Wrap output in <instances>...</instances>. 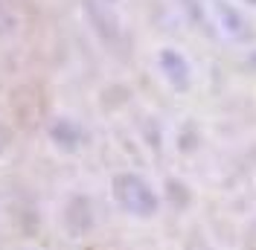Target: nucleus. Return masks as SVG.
<instances>
[{"label":"nucleus","mask_w":256,"mask_h":250,"mask_svg":"<svg viewBox=\"0 0 256 250\" xmlns=\"http://www.w3.org/2000/svg\"><path fill=\"white\" fill-rule=\"evenodd\" d=\"M111 192H114V201L120 204V210H126L128 216H134V218H152L160 210L158 192L152 189V184L146 180L143 174L120 172L114 178Z\"/></svg>","instance_id":"f257e3e1"},{"label":"nucleus","mask_w":256,"mask_h":250,"mask_svg":"<svg viewBox=\"0 0 256 250\" xmlns=\"http://www.w3.org/2000/svg\"><path fill=\"white\" fill-rule=\"evenodd\" d=\"M158 67H160V73H163V78H166L175 90H190L192 67H190V62H186L178 50H172V47L160 50V52H158Z\"/></svg>","instance_id":"f03ea898"},{"label":"nucleus","mask_w":256,"mask_h":250,"mask_svg":"<svg viewBox=\"0 0 256 250\" xmlns=\"http://www.w3.org/2000/svg\"><path fill=\"white\" fill-rule=\"evenodd\" d=\"M50 140L56 142L62 152H79L82 142H84V128L76 120H70V116H58L50 125Z\"/></svg>","instance_id":"7ed1b4c3"},{"label":"nucleus","mask_w":256,"mask_h":250,"mask_svg":"<svg viewBox=\"0 0 256 250\" xmlns=\"http://www.w3.org/2000/svg\"><path fill=\"white\" fill-rule=\"evenodd\" d=\"M212 12H216V20L230 38H244L248 30H244V18L242 12L230 3V0H212Z\"/></svg>","instance_id":"20e7f679"},{"label":"nucleus","mask_w":256,"mask_h":250,"mask_svg":"<svg viewBox=\"0 0 256 250\" xmlns=\"http://www.w3.org/2000/svg\"><path fill=\"white\" fill-rule=\"evenodd\" d=\"M84 9H88L90 20H94V26L99 30V35H102L105 41H111L114 35H116V20H114V18L108 15V12H105L96 0H88V6H84Z\"/></svg>","instance_id":"39448f33"},{"label":"nucleus","mask_w":256,"mask_h":250,"mask_svg":"<svg viewBox=\"0 0 256 250\" xmlns=\"http://www.w3.org/2000/svg\"><path fill=\"white\" fill-rule=\"evenodd\" d=\"M6 146H9V131H6V128L0 125V154L6 152Z\"/></svg>","instance_id":"423d86ee"},{"label":"nucleus","mask_w":256,"mask_h":250,"mask_svg":"<svg viewBox=\"0 0 256 250\" xmlns=\"http://www.w3.org/2000/svg\"><path fill=\"white\" fill-rule=\"evenodd\" d=\"M248 3H254V6H256V0H248Z\"/></svg>","instance_id":"0eeeda50"},{"label":"nucleus","mask_w":256,"mask_h":250,"mask_svg":"<svg viewBox=\"0 0 256 250\" xmlns=\"http://www.w3.org/2000/svg\"><path fill=\"white\" fill-rule=\"evenodd\" d=\"M105 3H114V0H105Z\"/></svg>","instance_id":"6e6552de"},{"label":"nucleus","mask_w":256,"mask_h":250,"mask_svg":"<svg viewBox=\"0 0 256 250\" xmlns=\"http://www.w3.org/2000/svg\"><path fill=\"white\" fill-rule=\"evenodd\" d=\"M254 64H256V56H254Z\"/></svg>","instance_id":"1a4fd4ad"}]
</instances>
